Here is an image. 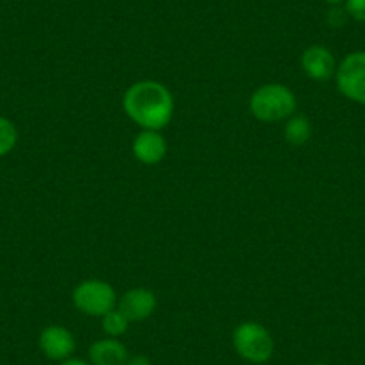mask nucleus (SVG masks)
I'll use <instances>...</instances> for the list:
<instances>
[{
	"label": "nucleus",
	"instance_id": "19",
	"mask_svg": "<svg viewBox=\"0 0 365 365\" xmlns=\"http://www.w3.org/2000/svg\"><path fill=\"white\" fill-rule=\"evenodd\" d=\"M314 365H326V364H314Z\"/></svg>",
	"mask_w": 365,
	"mask_h": 365
},
{
	"label": "nucleus",
	"instance_id": "2",
	"mask_svg": "<svg viewBox=\"0 0 365 365\" xmlns=\"http://www.w3.org/2000/svg\"><path fill=\"white\" fill-rule=\"evenodd\" d=\"M297 101L285 84L269 83L259 86L249 99V111L262 122H279L296 113Z\"/></svg>",
	"mask_w": 365,
	"mask_h": 365
},
{
	"label": "nucleus",
	"instance_id": "10",
	"mask_svg": "<svg viewBox=\"0 0 365 365\" xmlns=\"http://www.w3.org/2000/svg\"><path fill=\"white\" fill-rule=\"evenodd\" d=\"M88 354H90L91 365H125L129 358L124 344L113 336L91 344Z\"/></svg>",
	"mask_w": 365,
	"mask_h": 365
},
{
	"label": "nucleus",
	"instance_id": "6",
	"mask_svg": "<svg viewBox=\"0 0 365 365\" xmlns=\"http://www.w3.org/2000/svg\"><path fill=\"white\" fill-rule=\"evenodd\" d=\"M40 349L48 360L54 361H65L72 356L76 351V339H73L72 331L59 324H51L47 328L41 329L40 339Z\"/></svg>",
	"mask_w": 365,
	"mask_h": 365
},
{
	"label": "nucleus",
	"instance_id": "15",
	"mask_svg": "<svg viewBox=\"0 0 365 365\" xmlns=\"http://www.w3.org/2000/svg\"><path fill=\"white\" fill-rule=\"evenodd\" d=\"M347 16L349 15H347L346 8L340 9L339 6H333V9H329L328 13V24L331 27H342L347 22Z\"/></svg>",
	"mask_w": 365,
	"mask_h": 365
},
{
	"label": "nucleus",
	"instance_id": "1",
	"mask_svg": "<svg viewBox=\"0 0 365 365\" xmlns=\"http://www.w3.org/2000/svg\"><path fill=\"white\" fill-rule=\"evenodd\" d=\"M125 115L142 129L160 131L170 124L174 99L167 86L158 81H138L125 90L122 99Z\"/></svg>",
	"mask_w": 365,
	"mask_h": 365
},
{
	"label": "nucleus",
	"instance_id": "12",
	"mask_svg": "<svg viewBox=\"0 0 365 365\" xmlns=\"http://www.w3.org/2000/svg\"><path fill=\"white\" fill-rule=\"evenodd\" d=\"M129 328V321L124 314H122L118 308H113L111 312H108L106 315L103 317V329L108 336H117L124 335Z\"/></svg>",
	"mask_w": 365,
	"mask_h": 365
},
{
	"label": "nucleus",
	"instance_id": "11",
	"mask_svg": "<svg viewBox=\"0 0 365 365\" xmlns=\"http://www.w3.org/2000/svg\"><path fill=\"white\" fill-rule=\"evenodd\" d=\"M283 135H285V140L290 143V145H296V147L304 145V143L310 140V135H312L310 120H308L304 115L294 113L292 117H289V120H287Z\"/></svg>",
	"mask_w": 365,
	"mask_h": 365
},
{
	"label": "nucleus",
	"instance_id": "5",
	"mask_svg": "<svg viewBox=\"0 0 365 365\" xmlns=\"http://www.w3.org/2000/svg\"><path fill=\"white\" fill-rule=\"evenodd\" d=\"M335 81L346 99L365 106V51L347 54L336 66Z\"/></svg>",
	"mask_w": 365,
	"mask_h": 365
},
{
	"label": "nucleus",
	"instance_id": "3",
	"mask_svg": "<svg viewBox=\"0 0 365 365\" xmlns=\"http://www.w3.org/2000/svg\"><path fill=\"white\" fill-rule=\"evenodd\" d=\"M235 351L251 364H265L272 358L274 340L265 326L259 322H242L233 331Z\"/></svg>",
	"mask_w": 365,
	"mask_h": 365
},
{
	"label": "nucleus",
	"instance_id": "18",
	"mask_svg": "<svg viewBox=\"0 0 365 365\" xmlns=\"http://www.w3.org/2000/svg\"><path fill=\"white\" fill-rule=\"evenodd\" d=\"M324 2H328V4L331 6H340L342 2H346V0H324Z\"/></svg>",
	"mask_w": 365,
	"mask_h": 365
},
{
	"label": "nucleus",
	"instance_id": "17",
	"mask_svg": "<svg viewBox=\"0 0 365 365\" xmlns=\"http://www.w3.org/2000/svg\"><path fill=\"white\" fill-rule=\"evenodd\" d=\"M59 365H91V364H88V361L84 360H79V358H68V360L61 361Z\"/></svg>",
	"mask_w": 365,
	"mask_h": 365
},
{
	"label": "nucleus",
	"instance_id": "8",
	"mask_svg": "<svg viewBox=\"0 0 365 365\" xmlns=\"http://www.w3.org/2000/svg\"><path fill=\"white\" fill-rule=\"evenodd\" d=\"M117 304L129 322L145 321L156 310V296L149 289H131L118 299Z\"/></svg>",
	"mask_w": 365,
	"mask_h": 365
},
{
	"label": "nucleus",
	"instance_id": "14",
	"mask_svg": "<svg viewBox=\"0 0 365 365\" xmlns=\"http://www.w3.org/2000/svg\"><path fill=\"white\" fill-rule=\"evenodd\" d=\"M346 11L351 19L365 24V0H346Z\"/></svg>",
	"mask_w": 365,
	"mask_h": 365
},
{
	"label": "nucleus",
	"instance_id": "4",
	"mask_svg": "<svg viewBox=\"0 0 365 365\" xmlns=\"http://www.w3.org/2000/svg\"><path fill=\"white\" fill-rule=\"evenodd\" d=\"M72 301L76 308L91 317H104L117 307V292L103 279H86L73 289Z\"/></svg>",
	"mask_w": 365,
	"mask_h": 365
},
{
	"label": "nucleus",
	"instance_id": "7",
	"mask_svg": "<svg viewBox=\"0 0 365 365\" xmlns=\"http://www.w3.org/2000/svg\"><path fill=\"white\" fill-rule=\"evenodd\" d=\"M303 72L314 81H328L335 76L336 61L331 51L322 45H312L301 56Z\"/></svg>",
	"mask_w": 365,
	"mask_h": 365
},
{
	"label": "nucleus",
	"instance_id": "13",
	"mask_svg": "<svg viewBox=\"0 0 365 365\" xmlns=\"http://www.w3.org/2000/svg\"><path fill=\"white\" fill-rule=\"evenodd\" d=\"M19 142V131L16 125L9 118L0 117V156L11 153Z\"/></svg>",
	"mask_w": 365,
	"mask_h": 365
},
{
	"label": "nucleus",
	"instance_id": "9",
	"mask_svg": "<svg viewBox=\"0 0 365 365\" xmlns=\"http://www.w3.org/2000/svg\"><path fill=\"white\" fill-rule=\"evenodd\" d=\"M133 154L142 163L156 165L167 154V142L160 131L143 129L140 135H136L135 142H133Z\"/></svg>",
	"mask_w": 365,
	"mask_h": 365
},
{
	"label": "nucleus",
	"instance_id": "16",
	"mask_svg": "<svg viewBox=\"0 0 365 365\" xmlns=\"http://www.w3.org/2000/svg\"><path fill=\"white\" fill-rule=\"evenodd\" d=\"M125 365H153V361L145 354H135V356L128 358Z\"/></svg>",
	"mask_w": 365,
	"mask_h": 365
}]
</instances>
